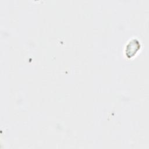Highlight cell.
<instances>
[{
  "label": "cell",
  "mask_w": 149,
  "mask_h": 149,
  "mask_svg": "<svg viewBox=\"0 0 149 149\" xmlns=\"http://www.w3.org/2000/svg\"><path fill=\"white\" fill-rule=\"evenodd\" d=\"M140 48V44L136 40H131L126 45V55L127 56L132 57L136 54Z\"/></svg>",
  "instance_id": "6da1fadb"
}]
</instances>
